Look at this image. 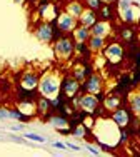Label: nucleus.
Here are the masks:
<instances>
[{
    "mask_svg": "<svg viewBox=\"0 0 140 157\" xmlns=\"http://www.w3.org/2000/svg\"><path fill=\"white\" fill-rule=\"evenodd\" d=\"M60 82H62V75L57 70H47V72L40 74L37 94L47 97V99H53V97L60 94Z\"/></svg>",
    "mask_w": 140,
    "mask_h": 157,
    "instance_id": "nucleus-1",
    "label": "nucleus"
},
{
    "mask_svg": "<svg viewBox=\"0 0 140 157\" xmlns=\"http://www.w3.org/2000/svg\"><path fill=\"white\" fill-rule=\"evenodd\" d=\"M55 59L62 63H68L75 57V40L70 33H62L58 39L52 42Z\"/></svg>",
    "mask_w": 140,
    "mask_h": 157,
    "instance_id": "nucleus-2",
    "label": "nucleus"
},
{
    "mask_svg": "<svg viewBox=\"0 0 140 157\" xmlns=\"http://www.w3.org/2000/svg\"><path fill=\"white\" fill-rule=\"evenodd\" d=\"M32 33H34V37L42 44H52L55 39H58V37L62 35V33L57 30L53 22H45V20L37 22L34 25V29H32Z\"/></svg>",
    "mask_w": 140,
    "mask_h": 157,
    "instance_id": "nucleus-3",
    "label": "nucleus"
},
{
    "mask_svg": "<svg viewBox=\"0 0 140 157\" xmlns=\"http://www.w3.org/2000/svg\"><path fill=\"white\" fill-rule=\"evenodd\" d=\"M125 45L122 40H110L109 44L104 47L102 50V57H104L105 63H110V65H119L125 60Z\"/></svg>",
    "mask_w": 140,
    "mask_h": 157,
    "instance_id": "nucleus-4",
    "label": "nucleus"
},
{
    "mask_svg": "<svg viewBox=\"0 0 140 157\" xmlns=\"http://www.w3.org/2000/svg\"><path fill=\"white\" fill-rule=\"evenodd\" d=\"M60 94L65 99H73L75 95L82 94V82H79L72 74H64L62 75V82H60Z\"/></svg>",
    "mask_w": 140,
    "mask_h": 157,
    "instance_id": "nucleus-5",
    "label": "nucleus"
},
{
    "mask_svg": "<svg viewBox=\"0 0 140 157\" xmlns=\"http://www.w3.org/2000/svg\"><path fill=\"white\" fill-rule=\"evenodd\" d=\"M102 102L100 99L97 97V94H88V92H82L79 99V109L85 114H92V115H97L98 109H100Z\"/></svg>",
    "mask_w": 140,
    "mask_h": 157,
    "instance_id": "nucleus-6",
    "label": "nucleus"
},
{
    "mask_svg": "<svg viewBox=\"0 0 140 157\" xmlns=\"http://www.w3.org/2000/svg\"><path fill=\"white\" fill-rule=\"evenodd\" d=\"M134 117L135 115L132 114L130 109L125 107V105H120V107H117L115 110L110 112V119L115 122L119 129H128L130 124H132V121H134Z\"/></svg>",
    "mask_w": 140,
    "mask_h": 157,
    "instance_id": "nucleus-7",
    "label": "nucleus"
},
{
    "mask_svg": "<svg viewBox=\"0 0 140 157\" xmlns=\"http://www.w3.org/2000/svg\"><path fill=\"white\" fill-rule=\"evenodd\" d=\"M105 90V82L104 77L98 72H92L85 80L82 82V92H88V94H100Z\"/></svg>",
    "mask_w": 140,
    "mask_h": 157,
    "instance_id": "nucleus-8",
    "label": "nucleus"
},
{
    "mask_svg": "<svg viewBox=\"0 0 140 157\" xmlns=\"http://www.w3.org/2000/svg\"><path fill=\"white\" fill-rule=\"evenodd\" d=\"M53 24H55V27H57V30L60 33H72V30L77 27V24H79V20L62 9L60 12H58L57 18L53 20Z\"/></svg>",
    "mask_w": 140,
    "mask_h": 157,
    "instance_id": "nucleus-9",
    "label": "nucleus"
},
{
    "mask_svg": "<svg viewBox=\"0 0 140 157\" xmlns=\"http://www.w3.org/2000/svg\"><path fill=\"white\" fill-rule=\"evenodd\" d=\"M39 80H40V74L35 72V70H24L22 72L20 78H18L17 85L25 90H32V92H37V87H39Z\"/></svg>",
    "mask_w": 140,
    "mask_h": 157,
    "instance_id": "nucleus-10",
    "label": "nucleus"
},
{
    "mask_svg": "<svg viewBox=\"0 0 140 157\" xmlns=\"http://www.w3.org/2000/svg\"><path fill=\"white\" fill-rule=\"evenodd\" d=\"M92 72H94V67H92L87 60H83V59H75V62L70 67V74H72L79 82H83Z\"/></svg>",
    "mask_w": 140,
    "mask_h": 157,
    "instance_id": "nucleus-11",
    "label": "nucleus"
},
{
    "mask_svg": "<svg viewBox=\"0 0 140 157\" xmlns=\"http://www.w3.org/2000/svg\"><path fill=\"white\" fill-rule=\"evenodd\" d=\"M47 122H49L50 125L53 127L57 132L64 134V136H67V134H70V130H72V124H70V119L65 117V115L62 114H50L49 117L45 119Z\"/></svg>",
    "mask_w": 140,
    "mask_h": 157,
    "instance_id": "nucleus-12",
    "label": "nucleus"
},
{
    "mask_svg": "<svg viewBox=\"0 0 140 157\" xmlns=\"http://www.w3.org/2000/svg\"><path fill=\"white\" fill-rule=\"evenodd\" d=\"M90 33L92 35H98V37H104V39L109 40L113 33V24L112 20H102L98 18L94 25L90 27Z\"/></svg>",
    "mask_w": 140,
    "mask_h": 157,
    "instance_id": "nucleus-13",
    "label": "nucleus"
},
{
    "mask_svg": "<svg viewBox=\"0 0 140 157\" xmlns=\"http://www.w3.org/2000/svg\"><path fill=\"white\" fill-rule=\"evenodd\" d=\"M35 110H37V117H42L43 121H45V119L53 112L52 100L43 97V95H37L35 97Z\"/></svg>",
    "mask_w": 140,
    "mask_h": 157,
    "instance_id": "nucleus-14",
    "label": "nucleus"
},
{
    "mask_svg": "<svg viewBox=\"0 0 140 157\" xmlns=\"http://www.w3.org/2000/svg\"><path fill=\"white\" fill-rule=\"evenodd\" d=\"M127 104H128V109H130V112L135 115V117L140 119V87L134 89V90L128 94L127 97Z\"/></svg>",
    "mask_w": 140,
    "mask_h": 157,
    "instance_id": "nucleus-15",
    "label": "nucleus"
},
{
    "mask_svg": "<svg viewBox=\"0 0 140 157\" xmlns=\"http://www.w3.org/2000/svg\"><path fill=\"white\" fill-rule=\"evenodd\" d=\"M120 105H122V97H120L119 94H105L100 109H104L105 112H112Z\"/></svg>",
    "mask_w": 140,
    "mask_h": 157,
    "instance_id": "nucleus-16",
    "label": "nucleus"
},
{
    "mask_svg": "<svg viewBox=\"0 0 140 157\" xmlns=\"http://www.w3.org/2000/svg\"><path fill=\"white\" fill-rule=\"evenodd\" d=\"M17 109L20 110L24 115H27V117L30 119V121L37 115V110H35V100H32V99H22V100H18V102H17Z\"/></svg>",
    "mask_w": 140,
    "mask_h": 157,
    "instance_id": "nucleus-17",
    "label": "nucleus"
},
{
    "mask_svg": "<svg viewBox=\"0 0 140 157\" xmlns=\"http://www.w3.org/2000/svg\"><path fill=\"white\" fill-rule=\"evenodd\" d=\"M105 45H107V39L98 37V35H92L90 33V37H88V40H87V47L92 54H102V50H104Z\"/></svg>",
    "mask_w": 140,
    "mask_h": 157,
    "instance_id": "nucleus-18",
    "label": "nucleus"
},
{
    "mask_svg": "<svg viewBox=\"0 0 140 157\" xmlns=\"http://www.w3.org/2000/svg\"><path fill=\"white\" fill-rule=\"evenodd\" d=\"M97 20H98V13H97V10L87 9V7L83 9L82 15L79 17V24H80V25H83V27H88V29H90Z\"/></svg>",
    "mask_w": 140,
    "mask_h": 157,
    "instance_id": "nucleus-19",
    "label": "nucleus"
},
{
    "mask_svg": "<svg viewBox=\"0 0 140 157\" xmlns=\"http://www.w3.org/2000/svg\"><path fill=\"white\" fill-rule=\"evenodd\" d=\"M83 9H85V5H83V2L82 0H68L67 2V5L64 7V10L65 12H68L72 17H75L77 20H79V17L82 15V12H83Z\"/></svg>",
    "mask_w": 140,
    "mask_h": 157,
    "instance_id": "nucleus-20",
    "label": "nucleus"
},
{
    "mask_svg": "<svg viewBox=\"0 0 140 157\" xmlns=\"http://www.w3.org/2000/svg\"><path fill=\"white\" fill-rule=\"evenodd\" d=\"M98 13V18H102V20H113L115 18V5H113L112 2H104L102 3V7L97 10Z\"/></svg>",
    "mask_w": 140,
    "mask_h": 157,
    "instance_id": "nucleus-21",
    "label": "nucleus"
},
{
    "mask_svg": "<svg viewBox=\"0 0 140 157\" xmlns=\"http://www.w3.org/2000/svg\"><path fill=\"white\" fill-rule=\"evenodd\" d=\"M90 134H92V130L87 129L82 122L72 125V130H70V136H72L73 139H77V140H88V136H90Z\"/></svg>",
    "mask_w": 140,
    "mask_h": 157,
    "instance_id": "nucleus-22",
    "label": "nucleus"
},
{
    "mask_svg": "<svg viewBox=\"0 0 140 157\" xmlns=\"http://www.w3.org/2000/svg\"><path fill=\"white\" fill-rule=\"evenodd\" d=\"M70 35L73 37V40H75V42H87L88 37H90V29L83 27V25H80V24H77V27L72 30Z\"/></svg>",
    "mask_w": 140,
    "mask_h": 157,
    "instance_id": "nucleus-23",
    "label": "nucleus"
},
{
    "mask_svg": "<svg viewBox=\"0 0 140 157\" xmlns=\"http://www.w3.org/2000/svg\"><path fill=\"white\" fill-rule=\"evenodd\" d=\"M134 27H130V24H125L122 29H120V32H119V37H120V40H122L123 44H130V42H134Z\"/></svg>",
    "mask_w": 140,
    "mask_h": 157,
    "instance_id": "nucleus-24",
    "label": "nucleus"
},
{
    "mask_svg": "<svg viewBox=\"0 0 140 157\" xmlns=\"http://www.w3.org/2000/svg\"><path fill=\"white\" fill-rule=\"evenodd\" d=\"M24 137L27 140H32V142H39V144H45L47 139L40 134H35V132H24Z\"/></svg>",
    "mask_w": 140,
    "mask_h": 157,
    "instance_id": "nucleus-25",
    "label": "nucleus"
},
{
    "mask_svg": "<svg viewBox=\"0 0 140 157\" xmlns=\"http://www.w3.org/2000/svg\"><path fill=\"white\" fill-rule=\"evenodd\" d=\"M83 5L87 7V9H92V10H98L102 7V3H104V0H82Z\"/></svg>",
    "mask_w": 140,
    "mask_h": 157,
    "instance_id": "nucleus-26",
    "label": "nucleus"
},
{
    "mask_svg": "<svg viewBox=\"0 0 140 157\" xmlns=\"http://www.w3.org/2000/svg\"><path fill=\"white\" fill-rule=\"evenodd\" d=\"M132 3H134V0H117V9H119V12H122V10L132 7Z\"/></svg>",
    "mask_w": 140,
    "mask_h": 157,
    "instance_id": "nucleus-27",
    "label": "nucleus"
},
{
    "mask_svg": "<svg viewBox=\"0 0 140 157\" xmlns=\"http://www.w3.org/2000/svg\"><path fill=\"white\" fill-rule=\"evenodd\" d=\"M50 145H52L53 149H60V151H67V145H65V142H60V140H52V142H50Z\"/></svg>",
    "mask_w": 140,
    "mask_h": 157,
    "instance_id": "nucleus-28",
    "label": "nucleus"
},
{
    "mask_svg": "<svg viewBox=\"0 0 140 157\" xmlns=\"http://www.w3.org/2000/svg\"><path fill=\"white\" fill-rule=\"evenodd\" d=\"M85 149L90 152V154H94V155H98V154H100V151L97 149V145H92L90 142H87V144H85Z\"/></svg>",
    "mask_w": 140,
    "mask_h": 157,
    "instance_id": "nucleus-29",
    "label": "nucleus"
},
{
    "mask_svg": "<svg viewBox=\"0 0 140 157\" xmlns=\"http://www.w3.org/2000/svg\"><path fill=\"white\" fill-rule=\"evenodd\" d=\"M65 145H67V149H70V151H73V152H82L80 145L73 144V142H70V140H65Z\"/></svg>",
    "mask_w": 140,
    "mask_h": 157,
    "instance_id": "nucleus-30",
    "label": "nucleus"
},
{
    "mask_svg": "<svg viewBox=\"0 0 140 157\" xmlns=\"http://www.w3.org/2000/svg\"><path fill=\"white\" fill-rule=\"evenodd\" d=\"M9 121V109L7 107H0V122Z\"/></svg>",
    "mask_w": 140,
    "mask_h": 157,
    "instance_id": "nucleus-31",
    "label": "nucleus"
},
{
    "mask_svg": "<svg viewBox=\"0 0 140 157\" xmlns=\"http://www.w3.org/2000/svg\"><path fill=\"white\" fill-rule=\"evenodd\" d=\"M25 129H27L25 124H13V125H10V130H12V132H24Z\"/></svg>",
    "mask_w": 140,
    "mask_h": 157,
    "instance_id": "nucleus-32",
    "label": "nucleus"
},
{
    "mask_svg": "<svg viewBox=\"0 0 140 157\" xmlns=\"http://www.w3.org/2000/svg\"><path fill=\"white\" fill-rule=\"evenodd\" d=\"M10 139H12L13 142H17V144H25V142H27V139H25V137H17V136H12Z\"/></svg>",
    "mask_w": 140,
    "mask_h": 157,
    "instance_id": "nucleus-33",
    "label": "nucleus"
},
{
    "mask_svg": "<svg viewBox=\"0 0 140 157\" xmlns=\"http://www.w3.org/2000/svg\"><path fill=\"white\" fill-rule=\"evenodd\" d=\"M13 2L18 3V5H24V3H25V0H13Z\"/></svg>",
    "mask_w": 140,
    "mask_h": 157,
    "instance_id": "nucleus-34",
    "label": "nucleus"
},
{
    "mask_svg": "<svg viewBox=\"0 0 140 157\" xmlns=\"http://www.w3.org/2000/svg\"><path fill=\"white\" fill-rule=\"evenodd\" d=\"M137 134H138V136H140V127H138V130H137Z\"/></svg>",
    "mask_w": 140,
    "mask_h": 157,
    "instance_id": "nucleus-35",
    "label": "nucleus"
},
{
    "mask_svg": "<svg viewBox=\"0 0 140 157\" xmlns=\"http://www.w3.org/2000/svg\"><path fill=\"white\" fill-rule=\"evenodd\" d=\"M104 2H113V0H104Z\"/></svg>",
    "mask_w": 140,
    "mask_h": 157,
    "instance_id": "nucleus-36",
    "label": "nucleus"
},
{
    "mask_svg": "<svg viewBox=\"0 0 140 157\" xmlns=\"http://www.w3.org/2000/svg\"><path fill=\"white\" fill-rule=\"evenodd\" d=\"M34 2H39V0H34Z\"/></svg>",
    "mask_w": 140,
    "mask_h": 157,
    "instance_id": "nucleus-37",
    "label": "nucleus"
},
{
    "mask_svg": "<svg viewBox=\"0 0 140 157\" xmlns=\"http://www.w3.org/2000/svg\"><path fill=\"white\" fill-rule=\"evenodd\" d=\"M138 87H140V85H138Z\"/></svg>",
    "mask_w": 140,
    "mask_h": 157,
    "instance_id": "nucleus-38",
    "label": "nucleus"
}]
</instances>
